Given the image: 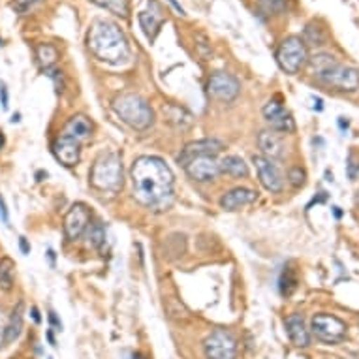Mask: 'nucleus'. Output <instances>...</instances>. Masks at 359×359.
<instances>
[{
    "label": "nucleus",
    "mask_w": 359,
    "mask_h": 359,
    "mask_svg": "<svg viewBox=\"0 0 359 359\" xmlns=\"http://www.w3.org/2000/svg\"><path fill=\"white\" fill-rule=\"evenodd\" d=\"M184 170L190 179H194L198 183H209V181H215L220 173V164L217 156H198Z\"/></svg>",
    "instance_id": "2eb2a0df"
},
{
    "label": "nucleus",
    "mask_w": 359,
    "mask_h": 359,
    "mask_svg": "<svg viewBox=\"0 0 359 359\" xmlns=\"http://www.w3.org/2000/svg\"><path fill=\"white\" fill-rule=\"evenodd\" d=\"M19 121H21V115H19V113H15V115L12 117V123H19Z\"/></svg>",
    "instance_id": "37998d69"
},
{
    "label": "nucleus",
    "mask_w": 359,
    "mask_h": 359,
    "mask_svg": "<svg viewBox=\"0 0 359 359\" xmlns=\"http://www.w3.org/2000/svg\"><path fill=\"white\" fill-rule=\"evenodd\" d=\"M62 132L74 137V140H77L79 143H83L87 142L88 137H90V134H93V123H90L85 115H74V117L66 123Z\"/></svg>",
    "instance_id": "6ab92c4d"
},
{
    "label": "nucleus",
    "mask_w": 359,
    "mask_h": 359,
    "mask_svg": "<svg viewBox=\"0 0 359 359\" xmlns=\"http://www.w3.org/2000/svg\"><path fill=\"white\" fill-rule=\"evenodd\" d=\"M355 201H358V205H359V192H358V198H355Z\"/></svg>",
    "instance_id": "49530a36"
},
{
    "label": "nucleus",
    "mask_w": 359,
    "mask_h": 359,
    "mask_svg": "<svg viewBox=\"0 0 359 359\" xmlns=\"http://www.w3.org/2000/svg\"><path fill=\"white\" fill-rule=\"evenodd\" d=\"M218 164H220V173L236 177V179L248 177V165L245 164V160H243L241 156H237V154H228V156H224Z\"/></svg>",
    "instance_id": "4be33fe9"
},
{
    "label": "nucleus",
    "mask_w": 359,
    "mask_h": 359,
    "mask_svg": "<svg viewBox=\"0 0 359 359\" xmlns=\"http://www.w3.org/2000/svg\"><path fill=\"white\" fill-rule=\"evenodd\" d=\"M278 288H280V294L283 295H292L297 288V277H295V271L286 265L283 269V275H280V280H278Z\"/></svg>",
    "instance_id": "a878e982"
},
{
    "label": "nucleus",
    "mask_w": 359,
    "mask_h": 359,
    "mask_svg": "<svg viewBox=\"0 0 359 359\" xmlns=\"http://www.w3.org/2000/svg\"><path fill=\"white\" fill-rule=\"evenodd\" d=\"M90 184L100 192H117L123 184V164L118 154L104 153L90 170Z\"/></svg>",
    "instance_id": "39448f33"
},
{
    "label": "nucleus",
    "mask_w": 359,
    "mask_h": 359,
    "mask_svg": "<svg viewBox=\"0 0 359 359\" xmlns=\"http://www.w3.org/2000/svg\"><path fill=\"white\" fill-rule=\"evenodd\" d=\"M19 248L23 254H30V245L27 241V237H19Z\"/></svg>",
    "instance_id": "4c0bfd02"
},
{
    "label": "nucleus",
    "mask_w": 359,
    "mask_h": 359,
    "mask_svg": "<svg viewBox=\"0 0 359 359\" xmlns=\"http://www.w3.org/2000/svg\"><path fill=\"white\" fill-rule=\"evenodd\" d=\"M333 212H335V217H337V218H341L342 212L339 211V207H333Z\"/></svg>",
    "instance_id": "c03bdc74"
},
{
    "label": "nucleus",
    "mask_w": 359,
    "mask_h": 359,
    "mask_svg": "<svg viewBox=\"0 0 359 359\" xmlns=\"http://www.w3.org/2000/svg\"><path fill=\"white\" fill-rule=\"evenodd\" d=\"M15 284V262L12 258H0V290L12 292Z\"/></svg>",
    "instance_id": "5701e85b"
},
{
    "label": "nucleus",
    "mask_w": 359,
    "mask_h": 359,
    "mask_svg": "<svg viewBox=\"0 0 359 359\" xmlns=\"http://www.w3.org/2000/svg\"><path fill=\"white\" fill-rule=\"evenodd\" d=\"M87 46L90 53L102 62L121 65L130 57L126 36L117 25L106 19H96L87 36Z\"/></svg>",
    "instance_id": "f03ea898"
},
{
    "label": "nucleus",
    "mask_w": 359,
    "mask_h": 359,
    "mask_svg": "<svg viewBox=\"0 0 359 359\" xmlns=\"http://www.w3.org/2000/svg\"><path fill=\"white\" fill-rule=\"evenodd\" d=\"M325 41V34L324 30L318 29V27H314V25H309L305 29V40L303 43L306 46H322Z\"/></svg>",
    "instance_id": "c756f323"
},
{
    "label": "nucleus",
    "mask_w": 359,
    "mask_h": 359,
    "mask_svg": "<svg viewBox=\"0 0 359 359\" xmlns=\"http://www.w3.org/2000/svg\"><path fill=\"white\" fill-rule=\"evenodd\" d=\"M106 241V230L100 222L88 224L87 228V245L93 248H100Z\"/></svg>",
    "instance_id": "cd10ccee"
},
{
    "label": "nucleus",
    "mask_w": 359,
    "mask_h": 359,
    "mask_svg": "<svg viewBox=\"0 0 359 359\" xmlns=\"http://www.w3.org/2000/svg\"><path fill=\"white\" fill-rule=\"evenodd\" d=\"M43 72H46V76H49L51 79H53L55 85H57V90H59V93H62V90H65V79H62V72L53 70V68H49V70H43Z\"/></svg>",
    "instance_id": "473e14b6"
},
{
    "label": "nucleus",
    "mask_w": 359,
    "mask_h": 359,
    "mask_svg": "<svg viewBox=\"0 0 359 359\" xmlns=\"http://www.w3.org/2000/svg\"><path fill=\"white\" fill-rule=\"evenodd\" d=\"M207 359H236L237 341L230 331L215 330L203 342Z\"/></svg>",
    "instance_id": "6e6552de"
},
{
    "label": "nucleus",
    "mask_w": 359,
    "mask_h": 359,
    "mask_svg": "<svg viewBox=\"0 0 359 359\" xmlns=\"http://www.w3.org/2000/svg\"><path fill=\"white\" fill-rule=\"evenodd\" d=\"M48 339H49V342H51V344L55 346V337H53V333H51V331H48Z\"/></svg>",
    "instance_id": "79ce46f5"
},
{
    "label": "nucleus",
    "mask_w": 359,
    "mask_h": 359,
    "mask_svg": "<svg viewBox=\"0 0 359 359\" xmlns=\"http://www.w3.org/2000/svg\"><path fill=\"white\" fill-rule=\"evenodd\" d=\"M258 8L265 15H278L286 10V0H258Z\"/></svg>",
    "instance_id": "c85d7f7f"
},
{
    "label": "nucleus",
    "mask_w": 359,
    "mask_h": 359,
    "mask_svg": "<svg viewBox=\"0 0 359 359\" xmlns=\"http://www.w3.org/2000/svg\"><path fill=\"white\" fill-rule=\"evenodd\" d=\"M312 335L325 344H339L346 339V324L333 314H316L311 322Z\"/></svg>",
    "instance_id": "0eeeda50"
},
{
    "label": "nucleus",
    "mask_w": 359,
    "mask_h": 359,
    "mask_svg": "<svg viewBox=\"0 0 359 359\" xmlns=\"http://www.w3.org/2000/svg\"><path fill=\"white\" fill-rule=\"evenodd\" d=\"M4 145H6V136H4V132L0 130V149H4Z\"/></svg>",
    "instance_id": "a19ab883"
},
{
    "label": "nucleus",
    "mask_w": 359,
    "mask_h": 359,
    "mask_svg": "<svg viewBox=\"0 0 359 359\" xmlns=\"http://www.w3.org/2000/svg\"><path fill=\"white\" fill-rule=\"evenodd\" d=\"M254 165H256V171H258L259 177V183L264 184V189H267L269 192H280L284 187L283 183V175H280V171L275 164H273V160L265 158L262 154L258 156H254L252 158Z\"/></svg>",
    "instance_id": "4468645a"
},
{
    "label": "nucleus",
    "mask_w": 359,
    "mask_h": 359,
    "mask_svg": "<svg viewBox=\"0 0 359 359\" xmlns=\"http://www.w3.org/2000/svg\"><path fill=\"white\" fill-rule=\"evenodd\" d=\"M90 2H95L96 6L104 8L107 12L121 15V18L128 15V0H90Z\"/></svg>",
    "instance_id": "bb28decb"
},
{
    "label": "nucleus",
    "mask_w": 359,
    "mask_h": 359,
    "mask_svg": "<svg viewBox=\"0 0 359 359\" xmlns=\"http://www.w3.org/2000/svg\"><path fill=\"white\" fill-rule=\"evenodd\" d=\"M264 117L269 123L271 130L280 132V134H292L295 132V121L292 117V113L284 107V104L277 98H273L264 106Z\"/></svg>",
    "instance_id": "9d476101"
},
{
    "label": "nucleus",
    "mask_w": 359,
    "mask_h": 359,
    "mask_svg": "<svg viewBox=\"0 0 359 359\" xmlns=\"http://www.w3.org/2000/svg\"><path fill=\"white\" fill-rule=\"evenodd\" d=\"M41 0H13L12 8L13 12L19 13V15H25V13H29L36 4H40Z\"/></svg>",
    "instance_id": "7c9ffc66"
},
{
    "label": "nucleus",
    "mask_w": 359,
    "mask_h": 359,
    "mask_svg": "<svg viewBox=\"0 0 359 359\" xmlns=\"http://www.w3.org/2000/svg\"><path fill=\"white\" fill-rule=\"evenodd\" d=\"M90 224V211L85 203H74L65 218V236L68 241H76L87 231Z\"/></svg>",
    "instance_id": "9b49d317"
},
{
    "label": "nucleus",
    "mask_w": 359,
    "mask_h": 359,
    "mask_svg": "<svg viewBox=\"0 0 359 359\" xmlns=\"http://www.w3.org/2000/svg\"><path fill=\"white\" fill-rule=\"evenodd\" d=\"M30 314H32V318H34L36 324H40V322H41V318H40V311H38V309H36V306H32V309H30Z\"/></svg>",
    "instance_id": "ea45409f"
},
{
    "label": "nucleus",
    "mask_w": 359,
    "mask_h": 359,
    "mask_svg": "<svg viewBox=\"0 0 359 359\" xmlns=\"http://www.w3.org/2000/svg\"><path fill=\"white\" fill-rule=\"evenodd\" d=\"M57 59H59V51H57L53 43H40V46H36V60H38V65L43 70H49L57 62Z\"/></svg>",
    "instance_id": "b1692460"
},
{
    "label": "nucleus",
    "mask_w": 359,
    "mask_h": 359,
    "mask_svg": "<svg viewBox=\"0 0 359 359\" xmlns=\"http://www.w3.org/2000/svg\"><path fill=\"white\" fill-rule=\"evenodd\" d=\"M23 320H25V311L23 303L19 301L18 306H13L10 320L6 322V344H12L19 339L21 331H23Z\"/></svg>",
    "instance_id": "412c9836"
},
{
    "label": "nucleus",
    "mask_w": 359,
    "mask_h": 359,
    "mask_svg": "<svg viewBox=\"0 0 359 359\" xmlns=\"http://www.w3.org/2000/svg\"><path fill=\"white\" fill-rule=\"evenodd\" d=\"M53 154L55 158L59 160L60 164L66 165V168H72V165H76L81 158V143L74 140L68 134H59V136L55 137L53 142Z\"/></svg>",
    "instance_id": "ddd939ff"
},
{
    "label": "nucleus",
    "mask_w": 359,
    "mask_h": 359,
    "mask_svg": "<svg viewBox=\"0 0 359 359\" xmlns=\"http://www.w3.org/2000/svg\"><path fill=\"white\" fill-rule=\"evenodd\" d=\"M258 147L262 151V156L269 160H278L284 156V143L283 137L278 136L275 130H264L258 136Z\"/></svg>",
    "instance_id": "dca6fc26"
},
{
    "label": "nucleus",
    "mask_w": 359,
    "mask_h": 359,
    "mask_svg": "<svg viewBox=\"0 0 359 359\" xmlns=\"http://www.w3.org/2000/svg\"><path fill=\"white\" fill-rule=\"evenodd\" d=\"M113 111L117 113V117L124 124H128L130 128L137 130V132H145L154 123V113L151 106L142 96L134 95V93L117 96L113 100Z\"/></svg>",
    "instance_id": "20e7f679"
},
{
    "label": "nucleus",
    "mask_w": 359,
    "mask_h": 359,
    "mask_svg": "<svg viewBox=\"0 0 359 359\" xmlns=\"http://www.w3.org/2000/svg\"><path fill=\"white\" fill-rule=\"evenodd\" d=\"M132 359H145V358H143L142 353H134V355H132Z\"/></svg>",
    "instance_id": "a18cd8bd"
},
{
    "label": "nucleus",
    "mask_w": 359,
    "mask_h": 359,
    "mask_svg": "<svg viewBox=\"0 0 359 359\" xmlns=\"http://www.w3.org/2000/svg\"><path fill=\"white\" fill-rule=\"evenodd\" d=\"M256 198H258V194H256L254 190L239 187V189H233L230 190V192H226V194L220 198V207H222L224 211H239L243 207L254 203Z\"/></svg>",
    "instance_id": "f3484780"
},
{
    "label": "nucleus",
    "mask_w": 359,
    "mask_h": 359,
    "mask_svg": "<svg viewBox=\"0 0 359 359\" xmlns=\"http://www.w3.org/2000/svg\"><path fill=\"white\" fill-rule=\"evenodd\" d=\"M0 104H2V109H8L10 106V96H8V87L4 83H0Z\"/></svg>",
    "instance_id": "72a5a7b5"
},
{
    "label": "nucleus",
    "mask_w": 359,
    "mask_h": 359,
    "mask_svg": "<svg viewBox=\"0 0 359 359\" xmlns=\"http://www.w3.org/2000/svg\"><path fill=\"white\" fill-rule=\"evenodd\" d=\"M2 344H6V320H4L2 312H0V346Z\"/></svg>",
    "instance_id": "f704fd0d"
},
{
    "label": "nucleus",
    "mask_w": 359,
    "mask_h": 359,
    "mask_svg": "<svg viewBox=\"0 0 359 359\" xmlns=\"http://www.w3.org/2000/svg\"><path fill=\"white\" fill-rule=\"evenodd\" d=\"M168 2H170L171 6L175 8L177 13H179V15H183V18H184V15H187V13H184V8L181 6V4H179V2H177V0H168Z\"/></svg>",
    "instance_id": "58836bf2"
},
{
    "label": "nucleus",
    "mask_w": 359,
    "mask_h": 359,
    "mask_svg": "<svg viewBox=\"0 0 359 359\" xmlns=\"http://www.w3.org/2000/svg\"><path fill=\"white\" fill-rule=\"evenodd\" d=\"M49 324L53 325V327H55V330H57V331L62 330V324H60V320L57 318V314H55L53 311L49 312Z\"/></svg>",
    "instance_id": "e433bc0d"
},
{
    "label": "nucleus",
    "mask_w": 359,
    "mask_h": 359,
    "mask_svg": "<svg viewBox=\"0 0 359 359\" xmlns=\"http://www.w3.org/2000/svg\"><path fill=\"white\" fill-rule=\"evenodd\" d=\"M288 181L294 189H301L306 181V173L301 168H292L288 173Z\"/></svg>",
    "instance_id": "2f4dec72"
},
{
    "label": "nucleus",
    "mask_w": 359,
    "mask_h": 359,
    "mask_svg": "<svg viewBox=\"0 0 359 359\" xmlns=\"http://www.w3.org/2000/svg\"><path fill=\"white\" fill-rule=\"evenodd\" d=\"M309 65L312 76L327 87H333L341 93H355L359 88V72L352 66L342 65L331 55H314Z\"/></svg>",
    "instance_id": "7ed1b4c3"
},
{
    "label": "nucleus",
    "mask_w": 359,
    "mask_h": 359,
    "mask_svg": "<svg viewBox=\"0 0 359 359\" xmlns=\"http://www.w3.org/2000/svg\"><path fill=\"white\" fill-rule=\"evenodd\" d=\"M0 218H2V222L10 224V215H8L6 203H4V198L0 196Z\"/></svg>",
    "instance_id": "c9c22d12"
},
{
    "label": "nucleus",
    "mask_w": 359,
    "mask_h": 359,
    "mask_svg": "<svg viewBox=\"0 0 359 359\" xmlns=\"http://www.w3.org/2000/svg\"><path fill=\"white\" fill-rule=\"evenodd\" d=\"M137 19H140V25H142L143 32L147 34V38H154V34L158 32L160 25H162V15L158 12H142Z\"/></svg>",
    "instance_id": "393cba45"
},
{
    "label": "nucleus",
    "mask_w": 359,
    "mask_h": 359,
    "mask_svg": "<svg viewBox=\"0 0 359 359\" xmlns=\"http://www.w3.org/2000/svg\"><path fill=\"white\" fill-rule=\"evenodd\" d=\"M207 90L212 98H217L220 102H226L230 104L239 96L241 93V83L237 77H233L231 74H226V72H217L209 77V83H207Z\"/></svg>",
    "instance_id": "1a4fd4ad"
},
{
    "label": "nucleus",
    "mask_w": 359,
    "mask_h": 359,
    "mask_svg": "<svg viewBox=\"0 0 359 359\" xmlns=\"http://www.w3.org/2000/svg\"><path fill=\"white\" fill-rule=\"evenodd\" d=\"M224 145L220 140H215V137H207V140H200V142L189 143L187 147L181 151V154L177 156V162L187 168V165L192 162L198 156H217L218 153H222Z\"/></svg>",
    "instance_id": "f8f14e48"
},
{
    "label": "nucleus",
    "mask_w": 359,
    "mask_h": 359,
    "mask_svg": "<svg viewBox=\"0 0 359 359\" xmlns=\"http://www.w3.org/2000/svg\"><path fill=\"white\" fill-rule=\"evenodd\" d=\"M275 57H277L280 70L294 76L306 62V46L297 36H290V38L280 41Z\"/></svg>",
    "instance_id": "423d86ee"
},
{
    "label": "nucleus",
    "mask_w": 359,
    "mask_h": 359,
    "mask_svg": "<svg viewBox=\"0 0 359 359\" xmlns=\"http://www.w3.org/2000/svg\"><path fill=\"white\" fill-rule=\"evenodd\" d=\"M286 331H288L290 341L294 342L297 348H306L311 344V333L306 330L303 316L297 314V312L290 314L288 318H286Z\"/></svg>",
    "instance_id": "a211bd4d"
},
{
    "label": "nucleus",
    "mask_w": 359,
    "mask_h": 359,
    "mask_svg": "<svg viewBox=\"0 0 359 359\" xmlns=\"http://www.w3.org/2000/svg\"><path fill=\"white\" fill-rule=\"evenodd\" d=\"M162 113H164L165 121L171 124V126H175V128H189L190 124H192V115H190L184 107L175 106V104H165L162 107Z\"/></svg>",
    "instance_id": "aec40b11"
},
{
    "label": "nucleus",
    "mask_w": 359,
    "mask_h": 359,
    "mask_svg": "<svg viewBox=\"0 0 359 359\" xmlns=\"http://www.w3.org/2000/svg\"><path fill=\"white\" fill-rule=\"evenodd\" d=\"M134 198L142 205L162 211L173 200V173L158 156H140L132 165Z\"/></svg>",
    "instance_id": "f257e3e1"
}]
</instances>
